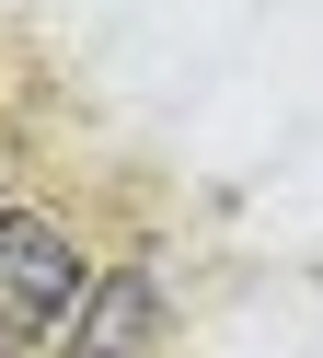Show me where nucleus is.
<instances>
[{
	"label": "nucleus",
	"mask_w": 323,
	"mask_h": 358,
	"mask_svg": "<svg viewBox=\"0 0 323 358\" xmlns=\"http://www.w3.org/2000/svg\"><path fill=\"white\" fill-rule=\"evenodd\" d=\"M150 289H104V312H92V347H127V335H150Z\"/></svg>",
	"instance_id": "obj_2"
},
{
	"label": "nucleus",
	"mask_w": 323,
	"mask_h": 358,
	"mask_svg": "<svg viewBox=\"0 0 323 358\" xmlns=\"http://www.w3.org/2000/svg\"><path fill=\"white\" fill-rule=\"evenodd\" d=\"M81 243L58 231L46 208H0V347H35L81 312Z\"/></svg>",
	"instance_id": "obj_1"
}]
</instances>
